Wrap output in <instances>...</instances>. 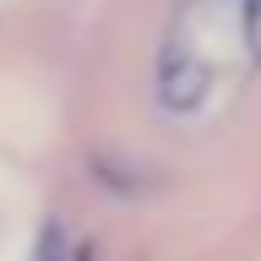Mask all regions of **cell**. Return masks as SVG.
<instances>
[{
  "mask_svg": "<svg viewBox=\"0 0 261 261\" xmlns=\"http://www.w3.org/2000/svg\"><path fill=\"white\" fill-rule=\"evenodd\" d=\"M245 44L261 60V0H245Z\"/></svg>",
  "mask_w": 261,
  "mask_h": 261,
  "instance_id": "2",
  "label": "cell"
},
{
  "mask_svg": "<svg viewBox=\"0 0 261 261\" xmlns=\"http://www.w3.org/2000/svg\"><path fill=\"white\" fill-rule=\"evenodd\" d=\"M38 261H65V228L60 223H49L38 234Z\"/></svg>",
  "mask_w": 261,
  "mask_h": 261,
  "instance_id": "1",
  "label": "cell"
}]
</instances>
